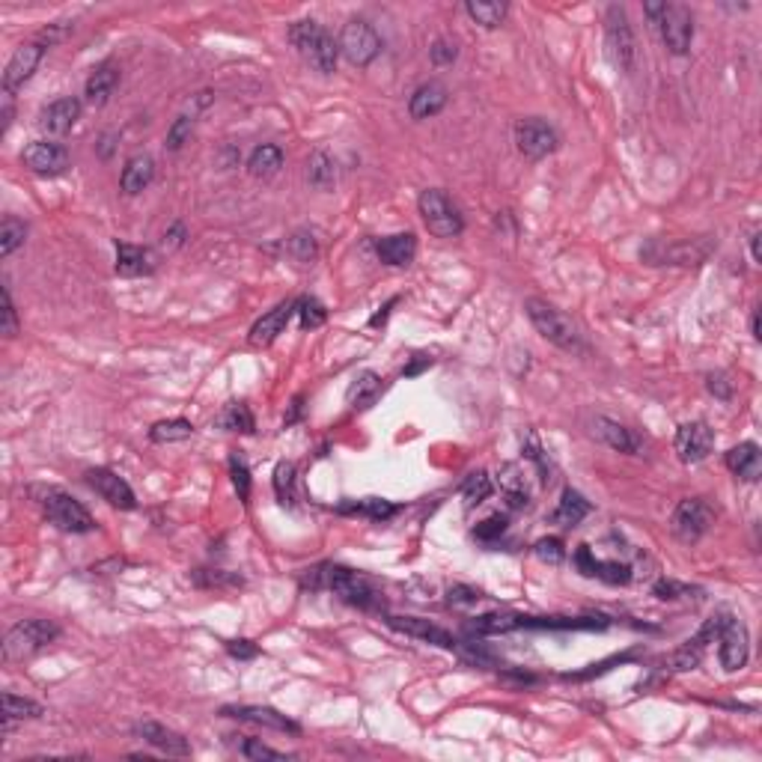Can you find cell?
I'll return each mask as SVG.
<instances>
[{
	"instance_id": "cell-1",
	"label": "cell",
	"mask_w": 762,
	"mask_h": 762,
	"mask_svg": "<svg viewBox=\"0 0 762 762\" xmlns=\"http://www.w3.org/2000/svg\"><path fill=\"white\" fill-rule=\"evenodd\" d=\"M301 587L331 590L334 596H340L343 601H349L354 608H376L381 601L376 587H372L360 572L345 569V566H336V563H322V566H313V569H304L301 572Z\"/></svg>"
},
{
	"instance_id": "cell-2",
	"label": "cell",
	"mask_w": 762,
	"mask_h": 762,
	"mask_svg": "<svg viewBox=\"0 0 762 762\" xmlns=\"http://www.w3.org/2000/svg\"><path fill=\"white\" fill-rule=\"evenodd\" d=\"M525 310H527L530 325L536 327L543 340L554 343L557 349L572 352V354L587 352V343H584L581 327L575 325L563 310H557L554 304H548V301H543V298H527Z\"/></svg>"
},
{
	"instance_id": "cell-3",
	"label": "cell",
	"mask_w": 762,
	"mask_h": 762,
	"mask_svg": "<svg viewBox=\"0 0 762 762\" xmlns=\"http://www.w3.org/2000/svg\"><path fill=\"white\" fill-rule=\"evenodd\" d=\"M289 42L298 48V54L304 57L307 63L316 69V72H322V75H334L336 72L340 46H336L334 37L319 21H313V19L295 21L289 28Z\"/></svg>"
},
{
	"instance_id": "cell-4",
	"label": "cell",
	"mask_w": 762,
	"mask_h": 762,
	"mask_svg": "<svg viewBox=\"0 0 762 762\" xmlns=\"http://www.w3.org/2000/svg\"><path fill=\"white\" fill-rule=\"evenodd\" d=\"M39 503L51 525L66 530V534H90V530H95V518L87 512L84 503L75 501L63 489H42Z\"/></svg>"
},
{
	"instance_id": "cell-5",
	"label": "cell",
	"mask_w": 762,
	"mask_h": 762,
	"mask_svg": "<svg viewBox=\"0 0 762 762\" xmlns=\"http://www.w3.org/2000/svg\"><path fill=\"white\" fill-rule=\"evenodd\" d=\"M60 637V628L48 619H21L19 625H12L6 632L4 641V655L10 661H24L39 650H46L48 643H54Z\"/></svg>"
},
{
	"instance_id": "cell-6",
	"label": "cell",
	"mask_w": 762,
	"mask_h": 762,
	"mask_svg": "<svg viewBox=\"0 0 762 762\" xmlns=\"http://www.w3.org/2000/svg\"><path fill=\"white\" fill-rule=\"evenodd\" d=\"M420 215L429 233L438 238H456V236H462V229H465L462 209L438 188H429L420 194Z\"/></svg>"
},
{
	"instance_id": "cell-7",
	"label": "cell",
	"mask_w": 762,
	"mask_h": 762,
	"mask_svg": "<svg viewBox=\"0 0 762 762\" xmlns=\"http://www.w3.org/2000/svg\"><path fill=\"white\" fill-rule=\"evenodd\" d=\"M605 42L608 54L619 72L628 75L634 69V33L628 24V15L619 4H610L605 12Z\"/></svg>"
},
{
	"instance_id": "cell-8",
	"label": "cell",
	"mask_w": 762,
	"mask_h": 762,
	"mask_svg": "<svg viewBox=\"0 0 762 762\" xmlns=\"http://www.w3.org/2000/svg\"><path fill=\"white\" fill-rule=\"evenodd\" d=\"M340 54L349 60L352 66H369L372 60L381 54V37L376 28L360 19H352L340 33Z\"/></svg>"
},
{
	"instance_id": "cell-9",
	"label": "cell",
	"mask_w": 762,
	"mask_h": 762,
	"mask_svg": "<svg viewBox=\"0 0 762 762\" xmlns=\"http://www.w3.org/2000/svg\"><path fill=\"white\" fill-rule=\"evenodd\" d=\"M655 28L661 30V42L670 54H688L694 39V15L682 4H664V12Z\"/></svg>"
},
{
	"instance_id": "cell-10",
	"label": "cell",
	"mask_w": 762,
	"mask_h": 762,
	"mask_svg": "<svg viewBox=\"0 0 762 762\" xmlns=\"http://www.w3.org/2000/svg\"><path fill=\"white\" fill-rule=\"evenodd\" d=\"M516 146L518 153L530 158V162H543L545 155H551L557 144H560V137H557V131L548 126L545 120L539 117H527V120H518L516 122Z\"/></svg>"
},
{
	"instance_id": "cell-11",
	"label": "cell",
	"mask_w": 762,
	"mask_h": 762,
	"mask_svg": "<svg viewBox=\"0 0 762 762\" xmlns=\"http://www.w3.org/2000/svg\"><path fill=\"white\" fill-rule=\"evenodd\" d=\"M712 521H715V512L706 501L688 498L679 503L676 512H673V534H676L685 545H694L708 534Z\"/></svg>"
},
{
	"instance_id": "cell-12",
	"label": "cell",
	"mask_w": 762,
	"mask_h": 762,
	"mask_svg": "<svg viewBox=\"0 0 762 762\" xmlns=\"http://www.w3.org/2000/svg\"><path fill=\"white\" fill-rule=\"evenodd\" d=\"M712 242L708 238H694V242H667V244H650L641 251L643 260L650 265H700L712 253Z\"/></svg>"
},
{
	"instance_id": "cell-13",
	"label": "cell",
	"mask_w": 762,
	"mask_h": 762,
	"mask_svg": "<svg viewBox=\"0 0 762 762\" xmlns=\"http://www.w3.org/2000/svg\"><path fill=\"white\" fill-rule=\"evenodd\" d=\"M21 162L37 176H60L69 170V149L54 140H33L21 153Z\"/></svg>"
},
{
	"instance_id": "cell-14",
	"label": "cell",
	"mask_w": 762,
	"mask_h": 762,
	"mask_svg": "<svg viewBox=\"0 0 762 762\" xmlns=\"http://www.w3.org/2000/svg\"><path fill=\"white\" fill-rule=\"evenodd\" d=\"M87 485H90L102 501H108L111 507H117V509L137 507V498H135V492H131V485L122 480L120 474L108 471V468H93V471H87Z\"/></svg>"
},
{
	"instance_id": "cell-15",
	"label": "cell",
	"mask_w": 762,
	"mask_h": 762,
	"mask_svg": "<svg viewBox=\"0 0 762 762\" xmlns=\"http://www.w3.org/2000/svg\"><path fill=\"white\" fill-rule=\"evenodd\" d=\"M673 447H676V453L685 465L703 462L715 447V432L708 429V423H703V420L685 423V427H679Z\"/></svg>"
},
{
	"instance_id": "cell-16",
	"label": "cell",
	"mask_w": 762,
	"mask_h": 762,
	"mask_svg": "<svg viewBox=\"0 0 762 762\" xmlns=\"http://www.w3.org/2000/svg\"><path fill=\"white\" fill-rule=\"evenodd\" d=\"M717 641H721V646H717V658H721V667L724 670H741L744 664H748V652H750V637H748V628H744V623H739V619H726L724 632L717 634Z\"/></svg>"
},
{
	"instance_id": "cell-17",
	"label": "cell",
	"mask_w": 762,
	"mask_h": 762,
	"mask_svg": "<svg viewBox=\"0 0 762 762\" xmlns=\"http://www.w3.org/2000/svg\"><path fill=\"white\" fill-rule=\"evenodd\" d=\"M46 57V46L42 42H28V46H19L15 54L10 57L6 63V72H4V93H12L28 81V78L37 72V66L42 63Z\"/></svg>"
},
{
	"instance_id": "cell-18",
	"label": "cell",
	"mask_w": 762,
	"mask_h": 762,
	"mask_svg": "<svg viewBox=\"0 0 762 762\" xmlns=\"http://www.w3.org/2000/svg\"><path fill=\"white\" fill-rule=\"evenodd\" d=\"M387 625L396 628V632L409 634V637H418V641H427L432 646H441V650H456V637L447 632V628H441L435 623H429V619L423 617H387Z\"/></svg>"
},
{
	"instance_id": "cell-19",
	"label": "cell",
	"mask_w": 762,
	"mask_h": 762,
	"mask_svg": "<svg viewBox=\"0 0 762 762\" xmlns=\"http://www.w3.org/2000/svg\"><path fill=\"white\" fill-rule=\"evenodd\" d=\"M295 310H298V301H280L277 307L269 310V313H265L260 322L251 327V336H247L251 345H256V349L271 345L283 331H286V325H289V319L295 316Z\"/></svg>"
},
{
	"instance_id": "cell-20",
	"label": "cell",
	"mask_w": 762,
	"mask_h": 762,
	"mask_svg": "<svg viewBox=\"0 0 762 762\" xmlns=\"http://www.w3.org/2000/svg\"><path fill=\"white\" fill-rule=\"evenodd\" d=\"M220 715L238 717V721H251V724H260V726H269V730L292 733V735L301 733V726L292 721V717L280 715L277 708H271V706H224V708H220Z\"/></svg>"
},
{
	"instance_id": "cell-21",
	"label": "cell",
	"mask_w": 762,
	"mask_h": 762,
	"mask_svg": "<svg viewBox=\"0 0 762 762\" xmlns=\"http://www.w3.org/2000/svg\"><path fill=\"white\" fill-rule=\"evenodd\" d=\"M135 733H137L146 744H153L155 750L167 753V757H191L188 739H185V735H179V733H173V730H167L164 724H158V721H140V724L135 726Z\"/></svg>"
},
{
	"instance_id": "cell-22",
	"label": "cell",
	"mask_w": 762,
	"mask_h": 762,
	"mask_svg": "<svg viewBox=\"0 0 762 762\" xmlns=\"http://www.w3.org/2000/svg\"><path fill=\"white\" fill-rule=\"evenodd\" d=\"M575 563H578V569H581L584 575H590V578H601V581H608V584H628V581H632V569H628L625 563L596 560L587 545L578 548V554H575Z\"/></svg>"
},
{
	"instance_id": "cell-23",
	"label": "cell",
	"mask_w": 762,
	"mask_h": 762,
	"mask_svg": "<svg viewBox=\"0 0 762 762\" xmlns=\"http://www.w3.org/2000/svg\"><path fill=\"white\" fill-rule=\"evenodd\" d=\"M78 120H81V102L78 99H57L39 113V126L48 135H66L75 128Z\"/></svg>"
},
{
	"instance_id": "cell-24",
	"label": "cell",
	"mask_w": 762,
	"mask_h": 762,
	"mask_svg": "<svg viewBox=\"0 0 762 762\" xmlns=\"http://www.w3.org/2000/svg\"><path fill=\"white\" fill-rule=\"evenodd\" d=\"M444 104H447V87L441 81H429L414 90V95L409 99V113L414 120H429L444 111Z\"/></svg>"
},
{
	"instance_id": "cell-25",
	"label": "cell",
	"mask_w": 762,
	"mask_h": 762,
	"mask_svg": "<svg viewBox=\"0 0 762 762\" xmlns=\"http://www.w3.org/2000/svg\"><path fill=\"white\" fill-rule=\"evenodd\" d=\"M153 271H155V253L149 247L117 242V274L140 277V274H153Z\"/></svg>"
},
{
	"instance_id": "cell-26",
	"label": "cell",
	"mask_w": 762,
	"mask_h": 762,
	"mask_svg": "<svg viewBox=\"0 0 762 762\" xmlns=\"http://www.w3.org/2000/svg\"><path fill=\"white\" fill-rule=\"evenodd\" d=\"M120 84V66L113 63V60H108V63L95 66L93 75L87 78V87H84V95L90 104H104L113 95V90H117Z\"/></svg>"
},
{
	"instance_id": "cell-27",
	"label": "cell",
	"mask_w": 762,
	"mask_h": 762,
	"mask_svg": "<svg viewBox=\"0 0 762 762\" xmlns=\"http://www.w3.org/2000/svg\"><path fill=\"white\" fill-rule=\"evenodd\" d=\"M155 179V162L149 155H135L128 158L126 167H122V176H120V188L135 197V194L146 191L149 185Z\"/></svg>"
},
{
	"instance_id": "cell-28",
	"label": "cell",
	"mask_w": 762,
	"mask_h": 762,
	"mask_svg": "<svg viewBox=\"0 0 762 762\" xmlns=\"http://www.w3.org/2000/svg\"><path fill=\"white\" fill-rule=\"evenodd\" d=\"M376 251H378V260L385 265L402 269V265H409L414 260V253H418V238L411 233H396V236L381 238Z\"/></svg>"
},
{
	"instance_id": "cell-29",
	"label": "cell",
	"mask_w": 762,
	"mask_h": 762,
	"mask_svg": "<svg viewBox=\"0 0 762 762\" xmlns=\"http://www.w3.org/2000/svg\"><path fill=\"white\" fill-rule=\"evenodd\" d=\"M724 462H726V468H730V471H733L735 476H741V480L753 483V480H757V476H759L762 456H759V447L753 444V441H744V444L733 447V450H726Z\"/></svg>"
},
{
	"instance_id": "cell-30",
	"label": "cell",
	"mask_w": 762,
	"mask_h": 762,
	"mask_svg": "<svg viewBox=\"0 0 762 762\" xmlns=\"http://www.w3.org/2000/svg\"><path fill=\"white\" fill-rule=\"evenodd\" d=\"M501 489H503V498L512 509H521L530 503V492H527V480L521 474L518 465H503L501 468Z\"/></svg>"
},
{
	"instance_id": "cell-31",
	"label": "cell",
	"mask_w": 762,
	"mask_h": 762,
	"mask_svg": "<svg viewBox=\"0 0 762 762\" xmlns=\"http://www.w3.org/2000/svg\"><path fill=\"white\" fill-rule=\"evenodd\" d=\"M587 516H590V503L584 501V494H578L575 489H566L560 503H557V509H554V525L575 527V525H581Z\"/></svg>"
},
{
	"instance_id": "cell-32",
	"label": "cell",
	"mask_w": 762,
	"mask_h": 762,
	"mask_svg": "<svg viewBox=\"0 0 762 762\" xmlns=\"http://www.w3.org/2000/svg\"><path fill=\"white\" fill-rule=\"evenodd\" d=\"M381 396V376H376V372H360L358 378L352 381L349 393H345V400H349L352 409H369V405H376V400Z\"/></svg>"
},
{
	"instance_id": "cell-33",
	"label": "cell",
	"mask_w": 762,
	"mask_h": 762,
	"mask_svg": "<svg viewBox=\"0 0 762 762\" xmlns=\"http://www.w3.org/2000/svg\"><path fill=\"white\" fill-rule=\"evenodd\" d=\"M465 12L471 15L476 24H483L485 30H494V28H501L503 19H507L509 6L503 4V0H468Z\"/></svg>"
},
{
	"instance_id": "cell-34",
	"label": "cell",
	"mask_w": 762,
	"mask_h": 762,
	"mask_svg": "<svg viewBox=\"0 0 762 762\" xmlns=\"http://www.w3.org/2000/svg\"><path fill=\"white\" fill-rule=\"evenodd\" d=\"M280 167H283V149L274 144L256 146L251 158H247V170H251V176H256V179H269V176L277 173Z\"/></svg>"
},
{
	"instance_id": "cell-35",
	"label": "cell",
	"mask_w": 762,
	"mask_h": 762,
	"mask_svg": "<svg viewBox=\"0 0 762 762\" xmlns=\"http://www.w3.org/2000/svg\"><path fill=\"white\" fill-rule=\"evenodd\" d=\"M307 179H310V185H313V188H319V191L334 188V182H336V164H334V158L325 153V149H316V153L310 155V162H307Z\"/></svg>"
},
{
	"instance_id": "cell-36",
	"label": "cell",
	"mask_w": 762,
	"mask_h": 762,
	"mask_svg": "<svg viewBox=\"0 0 762 762\" xmlns=\"http://www.w3.org/2000/svg\"><path fill=\"white\" fill-rule=\"evenodd\" d=\"M596 432H599V438L605 441L608 447H614V450H619V453H637V438L632 435V432H628L625 427H619L617 420H608V418H599L596 420Z\"/></svg>"
},
{
	"instance_id": "cell-37",
	"label": "cell",
	"mask_w": 762,
	"mask_h": 762,
	"mask_svg": "<svg viewBox=\"0 0 762 762\" xmlns=\"http://www.w3.org/2000/svg\"><path fill=\"white\" fill-rule=\"evenodd\" d=\"M191 435H194V427L188 420H182V418L162 420V423H155V427L149 429V438H153L155 444H173V441H185Z\"/></svg>"
},
{
	"instance_id": "cell-38",
	"label": "cell",
	"mask_w": 762,
	"mask_h": 762,
	"mask_svg": "<svg viewBox=\"0 0 762 762\" xmlns=\"http://www.w3.org/2000/svg\"><path fill=\"white\" fill-rule=\"evenodd\" d=\"M39 715H42L39 703H33V700H28V697L12 694V691H6V694H4V721H6V726H10L12 721H24V717H39Z\"/></svg>"
},
{
	"instance_id": "cell-39",
	"label": "cell",
	"mask_w": 762,
	"mask_h": 762,
	"mask_svg": "<svg viewBox=\"0 0 762 762\" xmlns=\"http://www.w3.org/2000/svg\"><path fill=\"white\" fill-rule=\"evenodd\" d=\"M492 476L485 474V471H474V474H468V480H465V485H462V498H465V507L471 509V507H480L483 501H489V494H492Z\"/></svg>"
},
{
	"instance_id": "cell-40",
	"label": "cell",
	"mask_w": 762,
	"mask_h": 762,
	"mask_svg": "<svg viewBox=\"0 0 762 762\" xmlns=\"http://www.w3.org/2000/svg\"><path fill=\"white\" fill-rule=\"evenodd\" d=\"M28 238V227L19 218H4L0 224V256H12Z\"/></svg>"
},
{
	"instance_id": "cell-41",
	"label": "cell",
	"mask_w": 762,
	"mask_h": 762,
	"mask_svg": "<svg viewBox=\"0 0 762 762\" xmlns=\"http://www.w3.org/2000/svg\"><path fill=\"white\" fill-rule=\"evenodd\" d=\"M218 423L229 432H244V435L247 432H253V414L244 402H229L224 409V414L218 418Z\"/></svg>"
},
{
	"instance_id": "cell-42",
	"label": "cell",
	"mask_w": 762,
	"mask_h": 762,
	"mask_svg": "<svg viewBox=\"0 0 762 762\" xmlns=\"http://www.w3.org/2000/svg\"><path fill=\"white\" fill-rule=\"evenodd\" d=\"M521 617L516 614H485V617H476L471 623V632H480V634H503V632H512L518 628Z\"/></svg>"
},
{
	"instance_id": "cell-43",
	"label": "cell",
	"mask_w": 762,
	"mask_h": 762,
	"mask_svg": "<svg viewBox=\"0 0 762 762\" xmlns=\"http://www.w3.org/2000/svg\"><path fill=\"white\" fill-rule=\"evenodd\" d=\"M274 492H277V501L283 507L295 501V465L292 462H280L274 468Z\"/></svg>"
},
{
	"instance_id": "cell-44",
	"label": "cell",
	"mask_w": 762,
	"mask_h": 762,
	"mask_svg": "<svg viewBox=\"0 0 762 762\" xmlns=\"http://www.w3.org/2000/svg\"><path fill=\"white\" fill-rule=\"evenodd\" d=\"M286 253H289L295 262H301V265L313 262V260H316V253H319L316 238L310 236V233H295V236H292L289 242H286Z\"/></svg>"
},
{
	"instance_id": "cell-45",
	"label": "cell",
	"mask_w": 762,
	"mask_h": 762,
	"mask_svg": "<svg viewBox=\"0 0 762 762\" xmlns=\"http://www.w3.org/2000/svg\"><path fill=\"white\" fill-rule=\"evenodd\" d=\"M343 512H360V516H369L372 521H385V518L396 516V507L381 498H367L360 503H352V507H343Z\"/></svg>"
},
{
	"instance_id": "cell-46",
	"label": "cell",
	"mask_w": 762,
	"mask_h": 762,
	"mask_svg": "<svg viewBox=\"0 0 762 762\" xmlns=\"http://www.w3.org/2000/svg\"><path fill=\"white\" fill-rule=\"evenodd\" d=\"M295 313L301 316V327H322L325 325V319H327V313H325V307L319 304L316 298H298V310Z\"/></svg>"
},
{
	"instance_id": "cell-47",
	"label": "cell",
	"mask_w": 762,
	"mask_h": 762,
	"mask_svg": "<svg viewBox=\"0 0 762 762\" xmlns=\"http://www.w3.org/2000/svg\"><path fill=\"white\" fill-rule=\"evenodd\" d=\"M229 476H233V485H236L238 498L247 503V498H251V471H247V465H244L242 456L229 459Z\"/></svg>"
},
{
	"instance_id": "cell-48",
	"label": "cell",
	"mask_w": 762,
	"mask_h": 762,
	"mask_svg": "<svg viewBox=\"0 0 762 762\" xmlns=\"http://www.w3.org/2000/svg\"><path fill=\"white\" fill-rule=\"evenodd\" d=\"M191 131H194V120L191 117H176L173 120V126L167 128V149H182L185 144H188V137H191Z\"/></svg>"
},
{
	"instance_id": "cell-49",
	"label": "cell",
	"mask_w": 762,
	"mask_h": 762,
	"mask_svg": "<svg viewBox=\"0 0 762 762\" xmlns=\"http://www.w3.org/2000/svg\"><path fill=\"white\" fill-rule=\"evenodd\" d=\"M242 753L247 759H256V762H262V759H286V753L269 748V744H262L260 739H247L242 744Z\"/></svg>"
},
{
	"instance_id": "cell-50",
	"label": "cell",
	"mask_w": 762,
	"mask_h": 762,
	"mask_svg": "<svg viewBox=\"0 0 762 762\" xmlns=\"http://www.w3.org/2000/svg\"><path fill=\"white\" fill-rule=\"evenodd\" d=\"M503 530H507V518L498 512V516H489L485 521H480V525L474 527V536L483 539V543H492V539H498Z\"/></svg>"
},
{
	"instance_id": "cell-51",
	"label": "cell",
	"mask_w": 762,
	"mask_h": 762,
	"mask_svg": "<svg viewBox=\"0 0 762 762\" xmlns=\"http://www.w3.org/2000/svg\"><path fill=\"white\" fill-rule=\"evenodd\" d=\"M534 551H536L539 560H548V563H560L563 554H566V551H563V543H560V539H554V536H551V539H539Z\"/></svg>"
},
{
	"instance_id": "cell-52",
	"label": "cell",
	"mask_w": 762,
	"mask_h": 762,
	"mask_svg": "<svg viewBox=\"0 0 762 762\" xmlns=\"http://www.w3.org/2000/svg\"><path fill=\"white\" fill-rule=\"evenodd\" d=\"M456 42H450V39H438L435 46L429 48V57H432V63L435 66H450L456 60Z\"/></svg>"
},
{
	"instance_id": "cell-53",
	"label": "cell",
	"mask_w": 762,
	"mask_h": 762,
	"mask_svg": "<svg viewBox=\"0 0 762 762\" xmlns=\"http://www.w3.org/2000/svg\"><path fill=\"white\" fill-rule=\"evenodd\" d=\"M0 331H4L6 336L19 334V313H15L12 295H10V289H6V286H4V325H0Z\"/></svg>"
},
{
	"instance_id": "cell-54",
	"label": "cell",
	"mask_w": 762,
	"mask_h": 762,
	"mask_svg": "<svg viewBox=\"0 0 762 762\" xmlns=\"http://www.w3.org/2000/svg\"><path fill=\"white\" fill-rule=\"evenodd\" d=\"M450 605H474V601L483 599V592L476 587H465V584H456V587L447 590Z\"/></svg>"
},
{
	"instance_id": "cell-55",
	"label": "cell",
	"mask_w": 762,
	"mask_h": 762,
	"mask_svg": "<svg viewBox=\"0 0 762 762\" xmlns=\"http://www.w3.org/2000/svg\"><path fill=\"white\" fill-rule=\"evenodd\" d=\"M652 592L658 599H679V596H688V587H682V584H676V581H658L652 587Z\"/></svg>"
},
{
	"instance_id": "cell-56",
	"label": "cell",
	"mask_w": 762,
	"mask_h": 762,
	"mask_svg": "<svg viewBox=\"0 0 762 762\" xmlns=\"http://www.w3.org/2000/svg\"><path fill=\"white\" fill-rule=\"evenodd\" d=\"M227 652L233 655V658H242V661L256 658V655H260L256 643H251V641H229V643H227Z\"/></svg>"
},
{
	"instance_id": "cell-57",
	"label": "cell",
	"mask_w": 762,
	"mask_h": 762,
	"mask_svg": "<svg viewBox=\"0 0 762 762\" xmlns=\"http://www.w3.org/2000/svg\"><path fill=\"white\" fill-rule=\"evenodd\" d=\"M185 236H188V233H185V227H182V224H173V227L164 233V247H173V251H176V247L185 244Z\"/></svg>"
},
{
	"instance_id": "cell-58",
	"label": "cell",
	"mask_w": 762,
	"mask_h": 762,
	"mask_svg": "<svg viewBox=\"0 0 762 762\" xmlns=\"http://www.w3.org/2000/svg\"><path fill=\"white\" fill-rule=\"evenodd\" d=\"M427 367H432V358H427V354H414L409 367L402 369V376H409V378H411V376H420V372L427 369Z\"/></svg>"
},
{
	"instance_id": "cell-59",
	"label": "cell",
	"mask_w": 762,
	"mask_h": 762,
	"mask_svg": "<svg viewBox=\"0 0 762 762\" xmlns=\"http://www.w3.org/2000/svg\"><path fill=\"white\" fill-rule=\"evenodd\" d=\"M708 391L717 393L721 400H730V387L724 385V376H708Z\"/></svg>"
},
{
	"instance_id": "cell-60",
	"label": "cell",
	"mask_w": 762,
	"mask_h": 762,
	"mask_svg": "<svg viewBox=\"0 0 762 762\" xmlns=\"http://www.w3.org/2000/svg\"><path fill=\"white\" fill-rule=\"evenodd\" d=\"M750 253H753V260L759 262V233L750 236Z\"/></svg>"
},
{
	"instance_id": "cell-61",
	"label": "cell",
	"mask_w": 762,
	"mask_h": 762,
	"mask_svg": "<svg viewBox=\"0 0 762 762\" xmlns=\"http://www.w3.org/2000/svg\"><path fill=\"white\" fill-rule=\"evenodd\" d=\"M750 327H753V336H757V340H759V336H762V334H759V310H753V319H750Z\"/></svg>"
}]
</instances>
